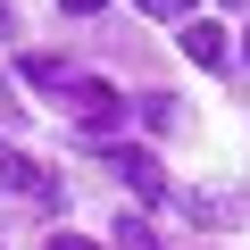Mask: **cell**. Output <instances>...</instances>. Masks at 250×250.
<instances>
[{
	"mask_svg": "<svg viewBox=\"0 0 250 250\" xmlns=\"http://www.w3.org/2000/svg\"><path fill=\"white\" fill-rule=\"evenodd\" d=\"M67 117L83 125V134H117V125H125V100L100 75H67Z\"/></svg>",
	"mask_w": 250,
	"mask_h": 250,
	"instance_id": "6da1fadb",
	"label": "cell"
},
{
	"mask_svg": "<svg viewBox=\"0 0 250 250\" xmlns=\"http://www.w3.org/2000/svg\"><path fill=\"white\" fill-rule=\"evenodd\" d=\"M0 192H17V200H34V208H59V175H50L42 159H25V150H0Z\"/></svg>",
	"mask_w": 250,
	"mask_h": 250,
	"instance_id": "7a4b0ae2",
	"label": "cell"
},
{
	"mask_svg": "<svg viewBox=\"0 0 250 250\" xmlns=\"http://www.w3.org/2000/svg\"><path fill=\"white\" fill-rule=\"evenodd\" d=\"M108 167L125 175V192H134V200H167V167H159V150H142V142H117V150H108Z\"/></svg>",
	"mask_w": 250,
	"mask_h": 250,
	"instance_id": "3957f363",
	"label": "cell"
},
{
	"mask_svg": "<svg viewBox=\"0 0 250 250\" xmlns=\"http://www.w3.org/2000/svg\"><path fill=\"white\" fill-rule=\"evenodd\" d=\"M184 50H192L200 67H225V25H208V17H192V25H184Z\"/></svg>",
	"mask_w": 250,
	"mask_h": 250,
	"instance_id": "277c9868",
	"label": "cell"
},
{
	"mask_svg": "<svg viewBox=\"0 0 250 250\" xmlns=\"http://www.w3.org/2000/svg\"><path fill=\"white\" fill-rule=\"evenodd\" d=\"M42 250H108V242H92V233H42Z\"/></svg>",
	"mask_w": 250,
	"mask_h": 250,
	"instance_id": "5b68a950",
	"label": "cell"
},
{
	"mask_svg": "<svg viewBox=\"0 0 250 250\" xmlns=\"http://www.w3.org/2000/svg\"><path fill=\"white\" fill-rule=\"evenodd\" d=\"M142 17H184V0H134Z\"/></svg>",
	"mask_w": 250,
	"mask_h": 250,
	"instance_id": "8992f818",
	"label": "cell"
},
{
	"mask_svg": "<svg viewBox=\"0 0 250 250\" xmlns=\"http://www.w3.org/2000/svg\"><path fill=\"white\" fill-rule=\"evenodd\" d=\"M117 233H125V250H159V242H150L142 225H117Z\"/></svg>",
	"mask_w": 250,
	"mask_h": 250,
	"instance_id": "52a82bcc",
	"label": "cell"
},
{
	"mask_svg": "<svg viewBox=\"0 0 250 250\" xmlns=\"http://www.w3.org/2000/svg\"><path fill=\"white\" fill-rule=\"evenodd\" d=\"M59 9H67V17H92V9H108V0H59Z\"/></svg>",
	"mask_w": 250,
	"mask_h": 250,
	"instance_id": "ba28073f",
	"label": "cell"
}]
</instances>
